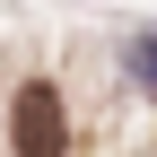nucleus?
<instances>
[{
	"label": "nucleus",
	"mask_w": 157,
	"mask_h": 157,
	"mask_svg": "<svg viewBox=\"0 0 157 157\" xmlns=\"http://www.w3.org/2000/svg\"><path fill=\"white\" fill-rule=\"evenodd\" d=\"M70 140V122H61V96L35 78V87H17V105H9V148L17 157H61Z\"/></svg>",
	"instance_id": "1"
},
{
	"label": "nucleus",
	"mask_w": 157,
	"mask_h": 157,
	"mask_svg": "<svg viewBox=\"0 0 157 157\" xmlns=\"http://www.w3.org/2000/svg\"><path fill=\"white\" fill-rule=\"evenodd\" d=\"M131 70H140L148 87H157V35H140V44H131Z\"/></svg>",
	"instance_id": "2"
}]
</instances>
